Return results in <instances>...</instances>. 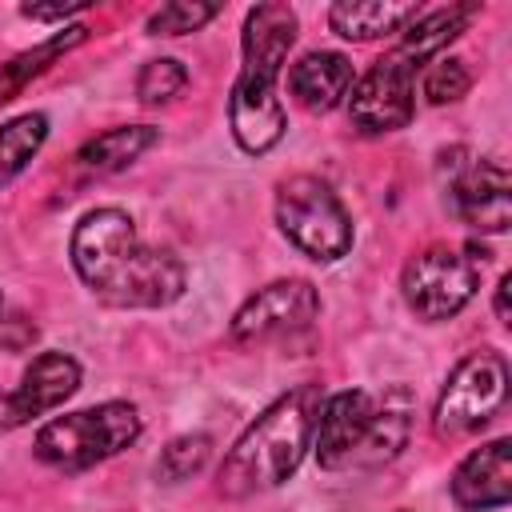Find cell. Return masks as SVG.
Masks as SVG:
<instances>
[{
    "mask_svg": "<svg viewBox=\"0 0 512 512\" xmlns=\"http://www.w3.org/2000/svg\"><path fill=\"white\" fill-rule=\"evenodd\" d=\"M84 4H52V8H40V4H24L20 8V16H28V20H64V16H72V12H80Z\"/></svg>",
    "mask_w": 512,
    "mask_h": 512,
    "instance_id": "cell-24",
    "label": "cell"
},
{
    "mask_svg": "<svg viewBox=\"0 0 512 512\" xmlns=\"http://www.w3.org/2000/svg\"><path fill=\"white\" fill-rule=\"evenodd\" d=\"M220 16V4H196V0H172L148 16V36H184L204 28Z\"/></svg>",
    "mask_w": 512,
    "mask_h": 512,
    "instance_id": "cell-21",
    "label": "cell"
},
{
    "mask_svg": "<svg viewBox=\"0 0 512 512\" xmlns=\"http://www.w3.org/2000/svg\"><path fill=\"white\" fill-rule=\"evenodd\" d=\"M276 224L280 232L312 260L332 264L352 248V216L340 196L320 176H288L276 188Z\"/></svg>",
    "mask_w": 512,
    "mask_h": 512,
    "instance_id": "cell-6",
    "label": "cell"
},
{
    "mask_svg": "<svg viewBox=\"0 0 512 512\" xmlns=\"http://www.w3.org/2000/svg\"><path fill=\"white\" fill-rule=\"evenodd\" d=\"M472 16H476V4H452V8H436V12H420V16L400 32L396 52L408 56L412 64H420V60L444 52V48L468 28Z\"/></svg>",
    "mask_w": 512,
    "mask_h": 512,
    "instance_id": "cell-16",
    "label": "cell"
},
{
    "mask_svg": "<svg viewBox=\"0 0 512 512\" xmlns=\"http://www.w3.org/2000/svg\"><path fill=\"white\" fill-rule=\"evenodd\" d=\"M452 500L464 512H492L512 500V440L496 436L472 448L452 472Z\"/></svg>",
    "mask_w": 512,
    "mask_h": 512,
    "instance_id": "cell-13",
    "label": "cell"
},
{
    "mask_svg": "<svg viewBox=\"0 0 512 512\" xmlns=\"http://www.w3.org/2000/svg\"><path fill=\"white\" fill-rule=\"evenodd\" d=\"M320 400L324 396L316 384H300V388L284 392L280 400H272L228 448V456L216 472V488L232 500L280 488L300 468L304 452L312 448Z\"/></svg>",
    "mask_w": 512,
    "mask_h": 512,
    "instance_id": "cell-4",
    "label": "cell"
},
{
    "mask_svg": "<svg viewBox=\"0 0 512 512\" xmlns=\"http://www.w3.org/2000/svg\"><path fill=\"white\" fill-rule=\"evenodd\" d=\"M352 88V60L344 52H304L288 72V92L308 112H332Z\"/></svg>",
    "mask_w": 512,
    "mask_h": 512,
    "instance_id": "cell-14",
    "label": "cell"
},
{
    "mask_svg": "<svg viewBox=\"0 0 512 512\" xmlns=\"http://www.w3.org/2000/svg\"><path fill=\"white\" fill-rule=\"evenodd\" d=\"M508 400V360L496 348L468 352L444 380V392L436 400V432L460 436L480 424H488Z\"/></svg>",
    "mask_w": 512,
    "mask_h": 512,
    "instance_id": "cell-8",
    "label": "cell"
},
{
    "mask_svg": "<svg viewBox=\"0 0 512 512\" xmlns=\"http://www.w3.org/2000/svg\"><path fill=\"white\" fill-rule=\"evenodd\" d=\"M68 256L84 288L112 308H164L180 300L188 272L168 248L140 240L124 208H92L68 240Z\"/></svg>",
    "mask_w": 512,
    "mask_h": 512,
    "instance_id": "cell-1",
    "label": "cell"
},
{
    "mask_svg": "<svg viewBox=\"0 0 512 512\" xmlns=\"http://www.w3.org/2000/svg\"><path fill=\"white\" fill-rule=\"evenodd\" d=\"M480 256L484 252L456 244H428L424 252H416L400 272L408 308L420 320L456 316L480 288Z\"/></svg>",
    "mask_w": 512,
    "mask_h": 512,
    "instance_id": "cell-7",
    "label": "cell"
},
{
    "mask_svg": "<svg viewBox=\"0 0 512 512\" xmlns=\"http://www.w3.org/2000/svg\"><path fill=\"white\" fill-rule=\"evenodd\" d=\"M140 412L128 400H104L96 408H80L68 416H56L52 424H44L32 440L36 460L64 468V472H84L108 456H116L120 448H128L140 436Z\"/></svg>",
    "mask_w": 512,
    "mask_h": 512,
    "instance_id": "cell-5",
    "label": "cell"
},
{
    "mask_svg": "<svg viewBox=\"0 0 512 512\" xmlns=\"http://www.w3.org/2000/svg\"><path fill=\"white\" fill-rule=\"evenodd\" d=\"M156 140H160V128H152V124H120V128H108V132L92 136L88 144H80L76 164L84 172H120L140 152H148Z\"/></svg>",
    "mask_w": 512,
    "mask_h": 512,
    "instance_id": "cell-17",
    "label": "cell"
},
{
    "mask_svg": "<svg viewBox=\"0 0 512 512\" xmlns=\"http://www.w3.org/2000/svg\"><path fill=\"white\" fill-rule=\"evenodd\" d=\"M420 16L416 4H388V0H344L328 8V24L344 40H380L388 32H404Z\"/></svg>",
    "mask_w": 512,
    "mask_h": 512,
    "instance_id": "cell-15",
    "label": "cell"
},
{
    "mask_svg": "<svg viewBox=\"0 0 512 512\" xmlns=\"http://www.w3.org/2000/svg\"><path fill=\"white\" fill-rule=\"evenodd\" d=\"M440 172H448V208L460 224L476 232H504L512 220V184L500 160H468L464 148L440 156Z\"/></svg>",
    "mask_w": 512,
    "mask_h": 512,
    "instance_id": "cell-9",
    "label": "cell"
},
{
    "mask_svg": "<svg viewBox=\"0 0 512 512\" xmlns=\"http://www.w3.org/2000/svg\"><path fill=\"white\" fill-rule=\"evenodd\" d=\"M184 84H188V68H184L180 60H172V56H160V60H148V64L140 68V76H136V96H140L144 104H164V100L180 96Z\"/></svg>",
    "mask_w": 512,
    "mask_h": 512,
    "instance_id": "cell-22",
    "label": "cell"
},
{
    "mask_svg": "<svg viewBox=\"0 0 512 512\" xmlns=\"http://www.w3.org/2000/svg\"><path fill=\"white\" fill-rule=\"evenodd\" d=\"M44 140H48V116L44 112H24L0 128V188L12 184L32 164V156L40 152Z\"/></svg>",
    "mask_w": 512,
    "mask_h": 512,
    "instance_id": "cell-19",
    "label": "cell"
},
{
    "mask_svg": "<svg viewBox=\"0 0 512 512\" xmlns=\"http://www.w3.org/2000/svg\"><path fill=\"white\" fill-rule=\"evenodd\" d=\"M0 312H4V300H0Z\"/></svg>",
    "mask_w": 512,
    "mask_h": 512,
    "instance_id": "cell-26",
    "label": "cell"
},
{
    "mask_svg": "<svg viewBox=\"0 0 512 512\" xmlns=\"http://www.w3.org/2000/svg\"><path fill=\"white\" fill-rule=\"evenodd\" d=\"M212 456V436L208 432H188V436H176L160 460H156V480L164 484H180L188 476H196Z\"/></svg>",
    "mask_w": 512,
    "mask_h": 512,
    "instance_id": "cell-20",
    "label": "cell"
},
{
    "mask_svg": "<svg viewBox=\"0 0 512 512\" xmlns=\"http://www.w3.org/2000/svg\"><path fill=\"white\" fill-rule=\"evenodd\" d=\"M420 88H424L428 104H452V100H460V96L472 88V76H468L464 60H456V56H440V60H432V64L424 68Z\"/></svg>",
    "mask_w": 512,
    "mask_h": 512,
    "instance_id": "cell-23",
    "label": "cell"
},
{
    "mask_svg": "<svg viewBox=\"0 0 512 512\" xmlns=\"http://www.w3.org/2000/svg\"><path fill=\"white\" fill-rule=\"evenodd\" d=\"M316 316H320V292L308 280L288 276V280H272L260 292H252L236 308L228 332L236 344H260V340L308 332Z\"/></svg>",
    "mask_w": 512,
    "mask_h": 512,
    "instance_id": "cell-11",
    "label": "cell"
},
{
    "mask_svg": "<svg viewBox=\"0 0 512 512\" xmlns=\"http://www.w3.org/2000/svg\"><path fill=\"white\" fill-rule=\"evenodd\" d=\"M76 388H80V364L68 352H40L24 368L20 384L4 396V424L8 428L28 424V420L60 408Z\"/></svg>",
    "mask_w": 512,
    "mask_h": 512,
    "instance_id": "cell-12",
    "label": "cell"
},
{
    "mask_svg": "<svg viewBox=\"0 0 512 512\" xmlns=\"http://www.w3.org/2000/svg\"><path fill=\"white\" fill-rule=\"evenodd\" d=\"M412 392L392 384L380 392L348 388L328 400H320L312 444L316 460L328 472H360L380 468L400 456L412 432Z\"/></svg>",
    "mask_w": 512,
    "mask_h": 512,
    "instance_id": "cell-2",
    "label": "cell"
},
{
    "mask_svg": "<svg viewBox=\"0 0 512 512\" xmlns=\"http://www.w3.org/2000/svg\"><path fill=\"white\" fill-rule=\"evenodd\" d=\"M508 284H512V276H500V284H496V320L500 324H508Z\"/></svg>",
    "mask_w": 512,
    "mask_h": 512,
    "instance_id": "cell-25",
    "label": "cell"
},
{
    "mask_svg": "<svg viewBox=\"0 0 512 512\" xmlns=\"http://www.w3.org/2000/svg\"><path fill=\"white\" fill-rule=\"evenodd\" d=\"M84 40H88V28H84V24H72V28H64V32L48 36L44 44H36V48L12 56L8 64H0V108H4L8 100H16V96L28 88V80H36L52 60H60L64 52H72V48L84 44Z\"/></svg>",
    "mask_w": 512,
    "mask_h": 512,
    "instance_id": "cell-18",
    "label": "cell"
},
{
    "mask_svg": "<svg viewBox=\"0 0 512 512\" xmlns=\"http://www.w3.org/2000/svg\"><path fill=\"white\" fill-rule=\"evenodd\" d=\"M296 44V12L288 4H256L244 16V36H240V76L232 84L228 100V120L232 136L248 156L268 152L280 144L288 116L276 96V76L288 60V48Z\"/></svg>",
    "mask_w": 512,
    "mask_h": 512,
    "instance_id": "cell-3",
    "label": "cell"
},
{
    "mask_svg": "<svg viewBox=\"0 0 512 512\" xmlns=\"http://www.w3.org/2000/svg\"><path fill=\"white\" fill-rule=\"evenodd\" d=\"M412 112H416V64L392 48L380 60H372V68L352 84L348 120L364 136H384L404 128Z\"/></svg>",
    "mask_w": 512,
    "mask_h": 512,
    "instance_id": "cell-10",
    "label": "cell"
}]
</instances>
